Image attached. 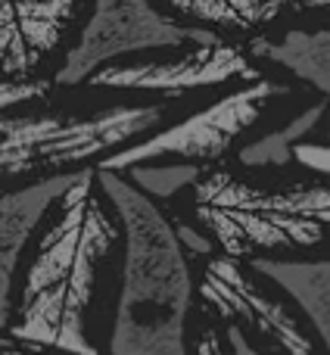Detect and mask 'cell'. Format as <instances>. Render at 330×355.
<instances>
[{"instance_id":"obj_1","label":"cell","mask_w":330,"mask_h":355,"mask_svg":"<svg viewBox=\"0 0 330 355\" xmlns=\"http://www.w3.org/2000/svg\"><path fill=\"white\" fill-rule=\"evenodd\" d=\"M97 168L81 166L60 196V218L37 243L10 334L69 355H100L87 337L97 268L119 243V215L100 200Z\"/></svg>"},{"instance_id":"obj_2","label":"cell","mask_w":330,"mask_h":355,"mask_svg":"<svg viewBox=\"0 0 330 355\" xmlns=\"http://www.w3.org/2000/svg\"><path fill=\"white\" fill-rule=\"evenodd\" d=\"M97 178L125 237L110 355H187L193 271L175 221L122 172L97 168Z\"/></svg>"},{"instance_id":"obj_3","label":"cell","mask_w":330,"mask_h":355,"mask_svg":"<svg viewBox=\"0 0 330 355\" xmlns=\"http://www.w3.org/2000/svg\"><path fill=\"white\" fill-rule=\"evenodd\" d=\"M53 91L50 78H0V184L97 162L156 131L168 110L165 100L116 103L94 112L37 110Z\"/></svg>"},{"instance_id":"obj_4","label":"cell","mask_w":330,"mask_h":355,"mask_svg":"<svg viewBox=\"0 0 330 355\" xmlns=\"http://www.w3.org/2000/svg\"><path fill=\"white\" fill-rule=\"evenodd\" d=\"M193 215L227 256L309 250L330 240V184H256L212 172L193 184Z\"/></svg>"},{"instance_id":"obj_5","label":"cell","mask_w":330,"mask_h":355,"mask_svg":"<svg viewBox=\"0 0 330 355\" xmlns=\"http://www.w3.org/2000/svg\"><path fill=\"white\" fill-rule=\"evenodd\" d=\"M227 37L171 16L156 0H91L75 37L56 62L53 87H81L94 72L153 50H187Z\"/></svg>"},{"instance_id":"obj_6","label":"cell","mask_w":330,"mask_h":355,"mask_svg":"<svg viewBox=\"0 0 330 355\" xmlns=\"http://www.w3.org/2000/svg\"><path fill=\"white\" fill-rule=\"evenodd\" d=\"M290 85H281L275 78H256L243 81L240 87L227 91L221 100L202 106V110L184 116L181 122L168 128H156L147 137L128 144V147L112 150L110 156L97 159V168L110 172H128L144 162L156 159H181V162H218L240 137L265 116L277 97H287Z\"/></svg>"},{"instance_id":"obj_7","label":"cell","mask_w":330,"mask_h":355,"mask_svg":"<svg viewBox=\"0 0 330 355\" xmlns=\"http://www.w3.org/2000/svg\"><path fill=\"white\" fill-rule=\"evenodd\" d=\"M262 66L250 56L246 44L231 37H218L212 44L187 50H171L156 60H119L103 66L85 81L97 91H125V94H159L162 100H177L190 91L231 81L262 78Z\"/></svg>"},{"instance_id":"obj_8","label":"cell","mask_w":330,"mask_h":355,"mask_svg":"<svg viewBox=\"0 0 330 355\" xmlns=\"http://www.w3.org/2000/svg\"><path fill=\"white\" fill-rule=\"evenodd\" d=\"M91 0H0V78H50Z\"/></svg>"},{"instance_id":"obj_9","label":"cell","mask_w":330,"mask_h":355,"mask_svg":"<svg viewBox=\"0 0 330 355\" xmlns=\"http://www.w3.org/2000/svg\"><path fill=\"white\" fill-rule=\"evenodd\" d=\"M250 265H240L237 256H212L202 271L200 296L218 318L243 321L246 331L268 340L281 355H315V340L306 334L293 312L262 290Z\"/></svg>"},{"instance_id":"obj_10","label":"cell","mask_w":330,"mask_h":355,"mask_svg":"<svg viewBox=\"0 0 330 355\" xmlns=\"http://www.w3.org/2000/svg\"><path fill=\"white\" fill-rule=\"evenodd\" d=\"M69 184L72 172H56L41 175L37 181L0 196V331H10L12 324V277L19 256L50 206L69 190Z\"/></svg>"},{"instance_id":"obj_11","label":"cell","mask_w":330,"mask_h":355,"mask_svg":"<svg viewBox=\"0 0 330 355\" xmlns=\"http://www.w3.org/2000/svg\"><path fill=\"white\" fill-rule=\"evenodd\" d=\"M171 16L221 35H262L284 19L330 12V0H156Z\"/></svg>"},{"instance_id":"obj_12","label":"cell","mask_w":330,"mask_h":355,"mask_svg":"<svg viewBox=\"0 0 330 355\" xmlns=\"http://www.w3.org/2000/svg\"><path fill=\"white\" fill-rule=\"evenodd\" d=\"M246 50L259 66L277 69L321 94V100H330V25L284 28L277 35L262 31L246 41Z\"/></svg>"},{"instance_id":"obj_13","label":"cell","mask_w":330,"mask_h":355,"mask_svg":"<svg viewBox=\"0 0 330 355\" xmlns=\"http://www.w3.org/2000/svg\"><path fill=\"white\" fill-rule=\"evenodd\" d=\"M250 268L275 287H281L299 306V312L309 318L324 352L330 355V259L306 262V259L252 256Z\"/></svg>"},{"instance_id":"obj_14","label":"cell","mask_w":330,"mask_h":355,"mask_svg":"<svg viewBox=\"0 0 330 355\" xmlns=\"http://www.w3.org/2000/svg\"><path fill=\"white\" fill-rule=\"evenodd\" d=\"M327 103L330 100H318V103L302 106L296 116H290L281 128L265 131L262 137L250 141L246 147H240V162L250 168H275L293 162L296 144L309 141L315 131L324 125L327 119Z\"/></svg>"},{"instance_id":"obj_15","label":"cell","mask_w":330,"mask_h":355,"mask_svg":"<svg viewBox=\"0 0 330 355\" xmlns=\"http://www.w3.org/2000/svg\"><path fill=\"white\" fill-rule=\"evenodd\" d=\"M137 187L153 200H171L177 196L184 187H193L200 181V166L196 162H144L125 172Z\"/></svg>"},{"instance_id":"obj_16","label":"cell","mask_w":330,"mask_h":355,"mask_svg":"<svg viewBox=\"0 0 330 355\" xmlns=\"http://www.w3.org/2000/svg\"><path fill=\"white\" fill-rule=\"evenodd\" d=\"M293 162L302 166V168H309V172H315L318 178H327L330 181V144H321V141L296 144Z\"/></svg>"},{"instance_id":"obj_17","label":"cell","mask_w":330,"mask_h":355,"mask_svg":"<svg viewBox=\"0 0 330 355\" xmlns=\"http://www.w3.org/2000/svg\"><path fill=\"white\" fill-rule=\"evenodd\" d=\"M177 237H181V243H184V250L190 252V256H215V237L206 231V227H193V225H187V221H177Z\"/></svg>"},{"instance_id":"obj_18","label":"cell","mask_w":330,"mask_h":355,"mask_svg":"<svg viewBox=\"0 0 330 355\" xmlns=\"http://www.w3.org/2000/svg\"><path fill=\"white\" fill-rule=\"evenodd\" d=\"M0 355H69V352L44 349V346L22 343V340H16L12 334H0Z\"/></svg>"},{"instance_id":"obj_19","label":"cell","mask_w":330,"mask_h":355,"mask_svg":"<svg viewBox=\"0 0 330 355\" xmlns=\"http://www.w3.org/2000/svg\"><path fill=\"white\" fill-rule=\"evenodd\" d=\"M227 346H231V355H265L256 349V343H252L243 334V327H237V324L227 327Z\"/></svg>"}]
</instances>
